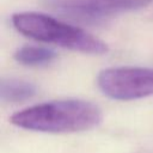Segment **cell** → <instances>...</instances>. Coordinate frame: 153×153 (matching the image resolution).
Listing matches in <instances>:
<instances>
[{
    "instance_id": "obj_1",
    "label": "cell",
    "mask_w": 153,
    "mask_h": 153,
    "mask_svg": "<svg viewBox=\"0 0 153 153\" xmlns=\"http://www.w3.org/2000/svg\"><path fill=\"white\" fill-rule=\"evenodd\" d=\"M103 120L97 104L84 99H56L14 112L10 122L19 128L41 133H78L97 127Z\"/></svg>"
},
{
    "instance_id": "obj_2",
    "label": "cell",
    "mask_w": 153,
    "mask_h": 153,
    "mask_svg": "<svg viewBox=\"0 0 153 153\" xmlns=\"http://www.w3.org/2000/svg\"><path fill=\"white\" fill-rule=\"evenodd\" d=\"M11 23L20 35L38 42L90 55H103L109 51L108 44L94 35L41 12L13 13Z\"/></svg>"
},
{
    "instance_id": "obj_3",
    "label": "cell",
    "mask_w": 153,
    "mask_h": 153,
    "mask_svg": "<svg viewBox=\"0 0 153 153\" xmlns=\"http://www.w3.org/2000/svg\"><path fill=\"white\" fill-rule=\"evenodd\" d=\"M97 85L103 94L116 100H134L153 94V68L112 67L100 71Z\"/></svg>"
},
{
    "instance_id": "obj_4",
    "label": "cell",
    "mask_w": 153,
    "mask_h": 153,
    "mask_svg": "<svg viewBox=\"0 0 153 153\" xmlns=\"http://www.w3.org/2000/svg\"><path fill=\"white\" fill-rule=\"evenodd\" d=\"M43 2L67 16L85 20H100L120 13L146 8L152 0H43Z\"/></svg>"
},
{
    "instance_id": "obj_5",
    "label": "cell",
    "mask_w": 153,
    "mask_h": 153,
    "mask_svg": "<svg viewBox=\"0 0 153 153\" xmlns=\"http://www.w3.org/2000/svg\"><path fill=\"white\" fill-rule=\"evenodd\" d=\"M37 93L35 84L17 79V78H2L0 82V97L5 103H20L32 98Z\"/></svg>"
},
{
    "instance_id": "obj_6",
    "label": "cell",
    "mask_w": 153,
    "mask_h": 153,
    "mask_svg": "<svg viewBox=\"0 0 153 153\" xmlns=\"http://www.w3.org/2000/svg\"><path fill=\"white\" fill-rule=\"evenodd\" d=\"M56 57H57V54L51 48L30 45V44L19 47L13 54V59L18 63L26 67L47 66V65H50Z\"/></svg>"
}]
</instances>
